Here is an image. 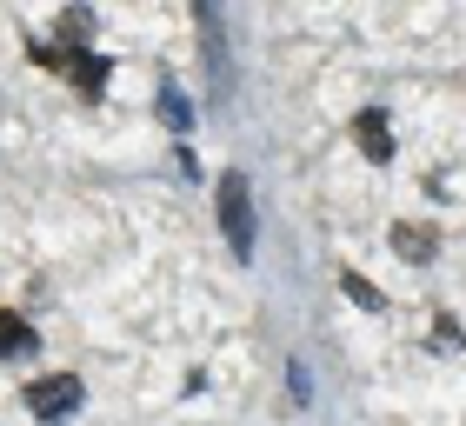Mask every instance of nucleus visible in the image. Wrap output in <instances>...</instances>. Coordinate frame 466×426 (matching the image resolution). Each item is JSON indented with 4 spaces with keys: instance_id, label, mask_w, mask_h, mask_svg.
Listing matches in <instances>:
<instances>
[{
    "instance_id": "obj_3",
    "label": "nucleus",
    "mask_w": 466,
    "mask_h": 426,
    "mask_svg": "<svg viewBox=\"0 0 466 426\" xmlns=\"http://www.w3.org/2000/svg\"><path fill=\"white\" fill-rule=\"evenodd\" d=\"M47 67H67L80 94H100V80H107V60L100 54H80V47H60V54H40Z\"/></svg>"
},
{
    "instance_id": "obj_2",
    "label": "nucleus",
    "mask_w": 466,
    "mask_h": 426,
    "mask_svg": "<svg viewBox=\"0 0 466 426\" xmlns=\"http://www.w3.org/2000/svg\"><path fill=\"white\" fill-rule=\"evenodd\" d=\"M220 220H227L233 253H253V207H247V180H240V174L220 180Z\"/></svg>"
},
{
    "instance_id": "obj_6",
    "label": "nucleus",
    "mask_w": 466,
    "mask_h": 426,
    "mask_svg": "<svg viewBox=\"0 0 466 426\" xmlns=\"http://www.w3.org/2000/svg\"><path fill=\"white\" fill-rule=\"evenodd\" d=\"M393 247L407 253V260H433V247H440V233H427V227H400L393 233Z\"/></svg>"
},
{
    "instance_id": "obj_7",
    "label": "nucleus",
    "mask_w": 466,
    "mask_h": 426,
    "mask_svg": "<svg viewBox=\"0 0 466 426\" xmlns=\"http://www.w3.org/2000/svg\"><path fill=\"white\" fill-rule=\"evenodd\" d=\"M340 287H347V293H353V300H360V307H380V293H373V287H367V280H353V273H347V280H340Z\"/></svg>"
},
{
    "instance_id": "obj_5",
    "label": "nucleus",
    "mask_w": 466,
    "mask_h": 426,
    "mask_svg": "<svg viewBox=\"0 0 466 426\" xmlns=\"http://www.w3.org/2000/svg\"><path fill=\"white\" fill-rule=\"evenodd\" d=\"M27 347H34V327H27L20 313L0 307V353H27Z\"/></svg>"
},
{
    "instance_id": "obj_1",
    "label": "nucleus",
    "mask_w": 466,
    "mask_h": 426,
    "mask_svg": "<svg viewBox=\"0 0 466 426\" xmlns=\"http://www.w3.org/2000/svg\"><path fill=\"white\" fill-rule=\"evenodd\" d=\"M74 407H80V380L74 373H47V380H34V387H27V413L34 420H60Z\"/></svg>"
},
{
    "instance_id": "obj_4",
    "label": "nucleus",
    "mask_w": 466,
    "mask_h": 426,
    "mask_svg": "<svg viewBox=\"0 0 466 426\" xmlns=\"http://www.w3.org/2000/svg\"><path fill=\"white\" fill-rule=\"evenodd\" d=\"M353 140H360V154H367V160H393V134H387V120H380L373 106L353 120Z\"/></svg>"
}]
</instances>
